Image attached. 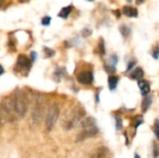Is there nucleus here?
<instances>
[{
	"mask_svg": "<svg viewBox=\"0 0 159 158\" xmlns=\"http://www.w3.org/2000/svg\"><path fill=\"white\" fill-rule=\"evenodd\" d=\"M28 108L27 95L21 90H16L0 103V126L20 120L27 114Z\"/></svg>",
	"mask_w": 159,
	"mask_h": 158,
	"instance_id": "obj_1",
	"label": "nucleus"
},
{
	"mask_svg": "<svg viewBox=\"0 0 159 158\" xmlns=\"http://www.w3.org/2000/svg\"><path fill=\"white\" fill-rule=\"evenodd\" d=\"M86 115V111L82 106H75L65 113L63 119L61 120V126L64 129L69 130L74 129L79 121L83 119Z\"/></svg>",
	"mask_w": 159,
	"mask_h": 158,
	"instance_id": "obj_2",
	"label": "nucleus"
},
{
	"mask_svg": "<svg viewBox=\"0 0 159 158\" xmlns=\"http://www.w3.org/2000/svg\"><path fill=\"white\" fill-rule=\"evenodd\" d=\"M99 133V129L96 125V121L92 117H88L81 123V131L76 136V142H84L89 138L95 137Z\"/></svg>",
	"mask_w": 159,
	"mask_h": 158,
	"instance_id": "obj_3",
	"label": "nucleus"
},
{
	"mask_svg": "<svg viewBox=\"0 0 159 158\" xmlns=\"http://www.w3.org/2000/svg\"><path fill=\"white\" fill-rule=\"evenodd\" d=\"M60 115V107L57 103H52L47 112L46 115V129L48 131L53 129Z\"/></svg>",
	"mask_w": 159,
	"mask_h": 158,
	"instance_id": "obj_4",
	"label": "nucleus"
},
{
	"mask_svg": "<svg viewBox=\"0 0 159 158\" xmlns=\"http://www.w3.org/2000/svg\"><path fill=\"white\" fill-rule=\"evenodd\" d=\"M45 114V103L43 100L38 99L35 102L34 105L32 109V119L34 124H39L44 117Z\"/></svg>",
	"mask_w": 159,
	"mask_h": 158,
	"instance_id": "obj_5",
	"label": "nucleus"
},
{
	"mask_svg": "<svg viewBox=\"0 0 159 158\" xmlns=\"http://www.w3.org/2000/svg\"><path fill=\"white\" fill-rule=\"evenodd\" d=\"M77 81L82 85H91L94 80L93 73L90 71H84L77 74Z\"/></svg>",
	"mask_w": 159,
	"mask_h": 158,
	"instance_id": "obj_6",
	"label": "nucleus"
},
{
	"mask_svg": "<svg viewBox=\"0 0 159 158\" xmlns=\"http://www.w3.org/2000/svg\"><path fill=\"white\" fill-rule=\"evenodd\" d=\"M17 66L20 70H22V71H29L31 66H32V62L31 61L24 55H20L18 57V60H17Z\"/></svg>",
	"mask_w": 159,
	"mask_h": 158,
	"instance_id": "obj_7",
	"label": "nucleus"
},
{
	"mask_svg": "<svg viewBox=\"0 0 159 158\" xmlns=\"http://www.w3.org/2000/svg\"><path fill=\"white\" fill-rule=\"evenodd\" d=\"M138 85H139V88H140V89H141V93H142V95L143 96V97H145V96H147L148 94H149V92H150V84H149V82L148 81H146V80H139V82H138Z\"/></svg>",
	"mask_w": 159,
	"mask_h": 158,
	"instance_id": "obj_8",
	"label": "nucleus"
},
{
	"mask_svg": "<svg viewBox=\"0 0 159 158\" xmlns=\"http://www.w3.org/2000/svg\"><path fill=\"white\" fill-rule=\"evenodd\" d=\"M122 13L127 16V17H129V18H136L138 17V10L132 7H129V6H125L122 9Z\"/></svg>",
	"mask_w": 159,
	"mask_h": 158,
	"instance_id": "obj_9",
	"label": "nucleus"
},
{
	"mask_svg": "<svg viewBox=\"0 0 159 158\" xmlns=\"http://www.w3.org/2000/svg\"><path fill=\"white\" fill-rule=\"evenodd\" d=\"M143 76H144V72H143V70L141 67L135 68L132 71V73L130 74V77L132 79H135V80H138V81L142 80L143 78Z\"/></svg>",
	"mask_w": 159,
	"mask_h": 158,
	"instance_id": "obj_10",
	"label": "nucleus"
},
{
	"mask_svg": "<svg viewBox=\"0 0 159 158\" xmlns=\"http://www.w3.org/2000/svg\"><path fill=\"white\" fill-rule=\"evenodd\" d=\"M152 102H153V99L151 96H145L143 100V102H142V111L143 113H145L148 111V109L150 108L151 104H152Z\"/></svg>",
	"mask_w": 159,
	"mask_h": 158,
	"instance_id": "obj_11",
	"label": "nucleus"
},
{
	"mask_svg": "<svg viewBox=\"0 0 159 158\" xmlns=\"http://www.w3.org/2000/svg\"><path fill=\"white\" fill-rule=\"evenodd\" d=\"M118 81H119V78L117 76H116V75L109 76V78H108V84H109V88L112 91L116 88L117 84H118Z\"/></svg>",
	"mask_w": 159,
	"mask_h": 158,
	"instance_id": "obj_12",
	"label": "nucleus"
},
{
	"mask_svg": "<svg viewBox=\"0 0 159 158\" xmlns=\"http://www.w3.org/2000/svg\"><path fill=\"white\" fill-rule=\"evenodd\" d=\"M107 152H108V149H107V148H105V147H101V148H98V149L95 151V153L93 154L92 158L104 157V156H106Z\"/></svg>",
	"mask_w": 159,
	"mask_h": 158,
	"instance_id": "obj_13",
	"label": "nucleus"
},
{
	"mask_svg": "<svg viewBox=\"0 0 159 158\" xmlns=\"http://www.w3.org/2000/svg\"><path fill=\"white\" fill-rule=\"evenodd\" d=\"M72 9H73V7H72L71 6L65 7L61 8V10L60 13H59V17H60V18H62V19H67L68 16L71 14Z\"/></svg>",
	"mask_w": 159,
	"mask_h": 158,
	"instance_id": "obj_14",
	"label": "nucleus"
},
{
	"mask_svg": "<svg viewBox=\"0 0 159 158\" xmlns=\"http://www.w3.org/2000/svg\"><path fill=\"white\" fill-rule=\"evenodd\" d=\"M143 123V118L142 115H136L135 117L132 118L131 125L134 127V129H138L139 126H141Z\"/></svg>",
	"mask_w": 159,
	"mask_h": 158,
	"instance_id": "obj_15",
	"label": "nucleus"
},
{
	"mask_svg": "<svg viewBox=\"0 0 159 158\" xmlns=\"http://www.w3.org/2000/svg\"><path fill=\"white\" fill-rule=\"evenodd\" d=\"M119 30H120V33H121V34H122V36L124 38H127L130 34V28L129 26H127L126 24L121 25L119 27Z\"/></svg>",
	"mask_w": 159,
	"mask_h": 158,
	"instance_id": "obj_16",
	"label": "nucleus"
},
{
	"mask_svg": "<svg viewBox=\"0 0 159 158\" xmlns=\"http://www.w3.org/2000/svg\"><path fill=\"white\" fill-rule=\"evenodd\" d=\"M99 53L101 56L105 55V46H104V42L102 39H101V41L99 43Z\"/></svg>",
	"mask_w": 159,
	"mask_h": 158,
	"instance_id": "obj_17",
	"label": "nucleus"
},
{
	"mask_svg": "<svg viewBox=\"0 0 159 158\" xmlns=\"http://www.w3.org/2000/svg\"><path fill=\"white\" fill-rule=\"evenodd\" d=\"M50 21H51V18L49 16H46L41 20V23L44 26H48L50 24Z\"/></svg>",
	"mask_w": 159,
	"mask_h": 158,
	"instance_id": "obj_18",
	"label": "nucleus"
},
{
	"mask_svg": "<svg viewBox=\"0 0 159 158\" xmlns=\"http://www.w3.org/2000/svg\"><path fill=\"white\" fill-rule=\"evenodd\" d=\"M44 50H45L46 55H47V57H48V58H50V57L54 56V54H55V51H54V50H52V49H51V48H49V47H44Z\"/></svg>",
	"mask_w": 159,
	"mask_h": 158,
	"instance_id": "obj_19",
	"label": "nucleus"
},
{
	"mask_svg": "<svg viewBox=\"0 0 159 158\" xmlns=\"http://www.w3.org/2000/svg\"><path fill=\"white\" fill-rule=\"evenodd\" d=\"M116 129L120 130L122 128V119L120 116H116Z\"/></svg>",
	"mask_w": 159,
	"mask_h": 158,
	"instance_id": "obj_20",
	"label": "nucleus"
},
{
	"mask_svg": "<svg viewBox=\"0 0 159 158\" xmlns=\"http://www.w3.org/2000/svg\"><path fill=\"white\" fill-rule=\"evenodd\" d=\"M91 34H92V31H91L90 29H89V28H85V29L82 31V35H83V37H89V36L91 35Z\"/></svg>",
	"mask_w": 159,
	"mask_h": 158,
	"instance_id": "obj_21",
	"label": "nucleus"
},
{
	"mask_svg": "<svg viewBox=\"0 0 159 158\" xmlns=\"http://www.w3.org/2000/svg\"><path fill=\"white\" fill-rule=\"evenodd\" d=\"M158 129H159L158 120L157 119V120H156V122H155V125H154V132H155V134H156V137H157V139H158V138H159Z\"/></svg>",
	"mask_w": 159,
	"mask_h": 158,
	"instance_id": "obj_22",
	"label": "nucleus"
},
{
	"mask_svg": "<svg viewBox=\"0 0 159 158\" xmlns=\"http://www.w3.org/2000/svg\"><path fill=\"white\" fill-rule=\"evenodd\" d=\"M105 71L108 74H114V73H116V67L112 66V65H107V66H105Z\"/></svg>",
	"mask_w": 159,
	"mask_h": 158,
	"instance_id": "obj_23",
	"label": "nucleus"
},
{
	"mask_svg": "<svg viewBox=\"0 0 159 158\" xmlns=\"http://www.w3.org/2000/svg\"><path fill=\"white\" fill-rule=\"evenodd\" d=\"M154 156H155V158H157V156H158V147H157V143L154 144Z\"/></svg>",
	"mask_w": 159,
	"mask_h": 158,
	"instance_id": "obj_24",
	"label": "nucleus"
},
{
	"mask_svg": "<svg viewBox=\"0 0 159 158\" xmlns=\"http://www.w3.org/2000/svg\"><path fill=\"white\" fill-rule=\"evenodd\" d=\"M152 55H153V57H154L156 60L158 59V47H156V48L154 49V51L152 52Z\"/></svg>",
	"mask_w": 159,
	"mask_h": 158,
	"instance_id": "obj_25",
	"label": "nucleus"
},
{
	"mask_svg": "<svg viewBox=\"0 0 159 158\" xmlns=\"http://www.w3.org/2000/svg\"><path fill=\"white\" fill-rule=\"evenodd\" d=\"M135 64H136V62L135 61H131V62H129V65H128V69H127V72H129V71H130V70H132V68L135 66Z\"/></svg>",
	"mask_w": 159,
	"mask_h": 158,
	"instance_id": "obj_26",
	"label": "nucleus"
},
{
	"mask_svg": "<svg viewBox=\"0 0 159 158\" xmlns=\"http://www.w3.org/2000/svg\"><path fill=\"white\" fill-rule=\"evenodd\" d=\"M31 56H32V61H34V60L36 59V54H35V52H32Z\"/></svg>",
	"mask_w": 159,
	"mask_h": 158,
	"instance_id": "obj_27",
	"label": "nucleus"
},
{
	"mask_svg": "<svg viewBox=\"0 0 159 158\" xmlns=\"http://www.w3.org/2000/svg\"><path fill=\"white\" fill-rule=\"evenodd\" d=\"M4 74V68L2 65H0V75H2Z\"/></svg>",
	"mask_w": 159,
	"mask_h": 158,
	"instance_id": "obj_28",
	"label": "nucleus"
},
{
	"mask_svg": "<svg viewBox=\"0 0 159 158\" xmlns=\"http://www.w3.org/2000/svg\"><path fill=\"white\" fill-rule=\"evenodd\" d=\"M113 12H114V14H116L117 17L120 16V11H119V10H116V11H113Z\"/></svg>",
	"mask_w": 159,
	"mask_h": 158,
	"instance_id": "obj_29",
	"label": "nucleus"
},
{
	"mask_svg": "<svg viewBox=\"0 0 159 158\" xmlns=\"http://www.w3.org/2000/svg\"><path fill=\"white\" fill-rule=\"evenodd\" d=\"M143 2H144V0H137V3H138V4H141V3H143Z\"/></svg>",
	"mask_w": 159,
	"mask_h": 158,
	"instance_id": "obj_30",
	"label": "nucleus"
},
{
	"mask_svg": "<svg viewBox=\"0 0 159 158\" xmlns=\"http://www.w3.org/2000/svg\"><path fill=\"white\" fill-rule=\"evenodd\" d=\"M5 1H6V0H0V6H2V5L5 3Z\"/></svg>",
	"mask_w": 159,
	"mask_h": 158,
	"instance_id": "obj_31",
	"label": "nucleus"
},
{
	"mask_svg": "<svg viewBox=\"0 0 159 158\" xmlns=\"http://www.w3.org/2000/svg\"><path fill=\"white\" fill-rule=\"evenodd\" d=\"M135 158H141V157H140V156H139L138 154H135Z\"/></svg>",
	"mask_w": 159,
	"mask_h": 158,
	"instance_id": "obj_32",
	"label": "nucleus"
},
{
	"mask_svg": "<svg viewBox=\"0 0 159 158\" xmlns=\"http://www.w3.org/2000/svg\"><path fill=\"white\" fill-rule=\"evenodd\" d=\"M128 1H129V2H131V1H132V0H128Z\"/></svg>",
	"mask_w": 159,
	"mask_h": 158,
	"instance_id": "obj_33",
	"label": "nucleus"
},
{
	"mask_svg": "<svg viewBox=\"0 0 159 158\" xmlns=\"http://www.w3.org/2000/svg\"><path fill=\"white\" fill-rule=\"evenodd\" d=\"M89 1H93V0H89Z\"/></svg>",
	"mask_w": 159,
	"mask_h": 158,
	"instance_id": "obj_34",
	"label": "nucleus"
}]
</instances>
